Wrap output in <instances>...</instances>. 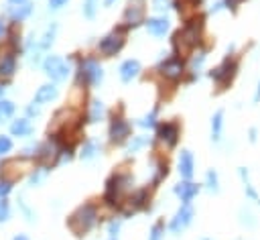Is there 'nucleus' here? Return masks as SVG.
<instances>
[{
  "instance_id": "obj_1",
  "label": "nucleus",
  "mask_w": 260,
  "mask_h": 240,
  "mask_svg": "<svg viewBox=\"0 0 260 240\" xmlns=\"http://www.w3.org/2000/svg\"><path fill=\"white\" fill-rule=\"evenodd\" d=\"M203 29H205L203 14H193L185 18V25L173 35V53H177L181 57L193 55V51H197L201 47Z\"/></svg>"
},
{
  "instance_id": "obj_2",
  "label": "nucleus",
  "mask_w": 260,
  "mask_h": 240,
  "mask_svg": "<svg viewBox=\"0 0 260 240\" xmlns=\"http://www.w3.org/2000/svg\"><path fill=\"white\" fill-rule=\"evenodd\" d=\"M234 49H236V45H230L228 53L224 55V59L215 65V68H211L207 72L209 80L213 81V85H215V90H218V92L228 90L230 85L234 83V80L238 78V74H240V57L234 53Z\"/></svg>"
},
{
  "instance_id": "obj_3",
  "label": "nucleus",
  "mask_w": 260,
  "mask_h": 240,
  "mask_svg": "<svg viewBox=\"0 0 260 240\" xmlns=\"http://www.w3.org/2000/svg\"><path fill=\"white\" fill-rule=\"evenodd\" d=\"M130 187H132V173L128 171H114L106 181L104 189V202L112 208H122L126 198L130 195Z\"/></svg>"
},
{
  "instance_id": "obj_4",
  "label": "nucleus",
  "mask_w": 260,
  "mask_h": 240,
  "mask_svg": "<svg viewBox=\"0 0 260 240\" xmlns=\"http://www.w3.org/2000/svg\"><path fill=\"white\" fill-rule=\"evenodd\" d=\"M98 224V210L94 204H83L81 208H77L67 220V226L71 228L73 234L77 236H85L90 230H94Z\"/></svg>"
},
{
  "instance_id": "obj_5",
  "label": "nucleus",
  "mask_w": 260,
  "mask_h": 240,
  "mask_svg": "<svg viewBox=\"0 0 260 240\" xmlns=\"http://www.w3.org/2000/svg\"><path fill=\"white\" fill-rule=\"evenodd\" d=\"M157 72L161 78H165L167 81H179L185 76V59L177 53H167L159 65H157Z\"/></svg>"
},
{
  "instance_id": "obj_6",
  "label": "nucleus",
  "mask_w": 260,
  "mask_h": 240,
  "mask_svg": "<svg viewBox=\"0 0 260 240\" xmlns=\"http://www.w3.org/2000/svg\"><path fill=\"white\" fill-rule=\"evenodd\" d=\"M124 45H126V27L122 25L120 29H114L112 33L104 35L98 41V53H102L104 57H114L116 53L122 51Z\"/></svg>"
},
{
  "instance_id": "obj_7",
  "label": "nucleus",
  "mask_w": 260,
  "mask_h": 240,
  "mask_svg": "<svg viewBox=\"0 0 260 240\" xmlns=\"http://www.w3.org/2000/svg\"><path fill=\"white\" fill-rule=\"evenodd\" d=\"M179 139H181V128H179L177 122H173V120L159 122V126H157V143H161L167 151H173L179 145Z\"/></svg>"
},
{
  "instance_id": "obj_8",
  "label": "nucleus",
  "mask_w": 260,
  "mask_h": 240,
  "mask_svg": "<svg viewBox=\"0 0 260 240\" xmlns=\"http://www.w3.org/2000/svg\"><path fill=\"white\" fill-rule=\"evenodd\" d=\"M193 218H195V210L191 208V204H181V208L175 212V216H173L169 222L171 234H175V236L183 234L193 224Z\"/></svg>"
},
{
  "instance_id": "obj_9",
  "label": "nucleus",
  "mask_w": 260,
  "mask_h": 240,
  "mask_svg": "<svg viewBox=\"0 0 260 240\" xmlns=\"http://www.w3.org/2000/svg\"><path fill=\"white\" fill-rule=\"evenodd\" d=\"M130 135H132V126H130V122L122 116H112L110 126H108L110 143L112 145H124L126 141H130Z\"/></svg>"
},
{
  "instance_id": "obj_10",
  "label": "nucleus",
  "mask_w": 260,
  "mask_h": 240,
  "mask_svg": "<svg viewBox=\"0 0 260 240\" xmlns=\"http://www.w3.org/2000/svg\"><path fill=\"white\" fill-rule=\"evenodd\" d=\"M79 80H83L92 88H98L104 80V70L96 59H83L79 63Z\"/></svg>"
},
{
  "instance_id": "obj_11",
  "label": "nucleus",
  "mask_w": 260,
  "mask_h": 240,
  "mask_svg": "<svg viewBox=\"0 0 260 240\" xmlns=\"http://www.w3.org/2000/svg\"><path fill=\"white\" fill-rule=\"evenodd\" d=\"M122 23L126 29H136L138 25L146 23L144 18V0H128V6L124 10Z\"/></svg>"
},
{
  "instance_id": "obj_12",
  "label": "nucleus",
  "mask_w": 260,
  "mask_h": 240,
  "mask_svg": "<svg viewBox=\"0 0 260 240\" xmlns=\"http://www.w3.org/2000/svg\"><path fill=\"white\" fill-rule=\"evenodd\" d=\"M43 70H45V74L53 81H63L69 76V65L57 55H49L45 61H43Z\"/></svg>"
},
{
  "instance_id": "obj_13",
  "label": "nucleus",
  "mask_w": 260,
  "mask_h": 240,
  "mask_svg": "<svg viewBox=\"0 0 260 240\" xmlns=\"http://www.w3.org/2000/svg\"><path fill=\"white\" fill-rule=\"evenodd\" d=\"M77 120H79V114H77V112L69 110V108H61V110L55 114L51 126H49V133H59V130L63 133V130H67V128H71L73 124H77Z\"/></svg>"
},
{
  "instance_id": "obj_14",
  "label": "nucleus",
  "mask_w": 260,
  "mask_h": 240,
  "mask_svg": "<svg viewBox=\"0 0 260 240\" xmlns=\"http://www.w3.org/2000/svg\"><path fill=\"white\" fill-rule=\"evenodd\" d=\"M199 191H201V185H197L195 181H187V179H181L179 183L173 185V193L181 200V204H191L199 195Z\"/></svg>"
},
{
  "instance_id": "obj_15",
  "label": "nucleus",
  "mask_w": 260,
  "mask_h": 240,
  "mask_svg": "<svg viewBox=\"0 0 260 240\" xmlns=\"http://www.w3.org/2000/svg\"><path fill=\"white\" fill-rule=\"evenodd\" d=\"M177 171L181 179H187V181H193V175H195V157L189 149H183L179 153V159H177Z\"/></svg>"
},
{
  "instance_id": "obj_16",
  "label": "nucleus",
  "mask_w": 260,
  "mask_h": 240,
  "mask_svg": "<svg viewBox=\"0 0 260 240\" xmlns=\"http://www.w3.org/2000/svg\"><path fill=\"white\" fill-rule=\"evenodd\" d=\"M224 126H226V112L224 108L215 110L211 114V120H209V137H211V143L213 145H220L222 139H224Z\"/></svg>"
},
{
  "instance_id": "obj_17",
  "label": "nucleus",
  "mask_w": 260,
  "mask_h": 240,
  "mask_svg": "<svg viewBox=\"0 0 260 240\" xmlns=\"http://www.w3.org/2000/svg\"><path fill=\"white\" fill-rule=\"evenodd\" d=\"M238 177H240V183H242V191L246 195V200H250L252 204L260 206V193L256 189V185L252 183L250 179V171L246 167H238Z\"/></svg>"
},
{
  "instance_id": "obj_18",
  "label": "nucleus",
  "mask_w": 260,
  "mask_h": 240,
  "mask_svg": "<svg viewBox=\"0 0 260 240\" xmlns=\"http://www.w3.org/2000/svg\"><path fill=\"white\" fill-rule=\"evenodd\" d=\"M144 27H146L148 35H153V37L161 39V37H165V35L169 33V29H171V20H169L165 14H161V16H150V18H146Z\"/></svg>"
},
{
  "instance_id": "obj_19",
  "label": "nucleus",
  "mask_w": 260,
  "mask_h": 240,
  "mask_svg": "<svg viewBox=\"0 0 260 240\" xmlns=\"http://www.w3.org/2000/svg\"><path fill=\"white\" fill-rule=\"evenodd\" d=\"M27 167L25 161H18V159H8L2 163V169H0V177L4 181H16L20 175H23V169Z\"/></svg>"
},
{
  "instance_id": "obj_20",
  "label": "nucleus",
  "mask_w": 260,
  "mask_h": 240,
  "mask_svg": "<svg viewBox=\"0 0 260 240\" xmlns=\"http://www.w3.org/2000/svg\"><path fill=\"white\" fill-rule=\"evenodd\" d=\"M140 70H142V65H140L138 59H126V61L120 63L118 76H120V80H122L124 83H128V81H132L134 78H138Z\"/></svg>"
},
{
  "instance_id": "obj_21",
  "label": "nucleus",
  "mask_w": 260,
  "mask_h": 240,
  "mask_svg": "<svg viewBox=\"0 0 260 240\" xmlns=\"http://www.w3.org/2000/svg\"><path fill=\"white\" fill-rule=\"evenodd\" d=\"M205 61H207V49H197V51H193L191 55V61H189V68H191V80H197L199 74L203 72L205 68Z\"/></svg>"
},
{
  "instance_id": "obj_22",
  "label": "nucleus",
  "mask_w": 260,
  "mask_h": 240,
  "mask_svg": "<svg viewBox=\"0 0 260 240\" xmlns=\"http://www.w3.org/2000/svg\"><path fill=\"white\" fill-rule=\"evenodd\" d=\"M55 98H57V88L53 83H45V85H41V88L37 90L33 104H45V102H51Z\"/></svg>"
},
{
  "instance_id": "obj_23",
  "label": "nucleus",
  "mask_w": 260,
  "mask_h": 240,
  "mask_svg": "<svg viewBox=\"0 0 260 240\" xmlns=\"http://www.w3.org/2000/svg\"><path fill=\"white\" fill-rule=\"evenodd\" d=\"M14 70H16V57H14L10 51H6V53L0 55V76L8 78V76L14 74Z\"/></svg>"
},
{
  "instance_id": "obj_24",
  "label": "nucleus",
  "mask_w": 260,
  "mask_h": 240,
  "mask_svg": "<svg viewBox=\"0 0 260 240\" xmlns=\"http://www.w3.org/2000/svg\"><path fill=\"white\" fill-rule=\"evenodd\" d=\"M10 135L12 137H29V135H33V126L27 118H18L10 124Z\"/></svg>"
},
{
  "instance_id": "obj_25",
  "label": "nucleus",
  "mask_w": 260,
  "mask_h": 240,
  "mask_svg": "<svg viewBox=\"0 0 260 240\" xmlns=\"http://www.w3.org/2000/svg\"><path fill=\"white\" fill-rule=\"evenodd\" d=\"M136 126L144 128V130H150V128H157L159 126V106H155L153 110H150L148 114H144L142 118L136 120Z\"/></svg>"
},
{
  "instance_id": "obj_26",
  "label": "nucleus",
  "mask_w": 260,
  "mask_h": 240,
  "mask_svg": "<svg viewBox=\"0 0 260 240\" xmlns=\"http://www.w3.org/2000/svg\"><path fill=\"white\" fill-rule=\"evenodd\" d=\"M203 185H205V189H207L209 193H220V189H222V185H220V173L215 171V169H207V171H205V181H203Z\"/></svg>"
},
{
  "instance_id": "obj_27",
  "label": "nucleus",
  "mask_w": 260,
  "mask_h": 240,
  "mask_svg": "<svg viewBox=\"0 0 260 240\" xmlns=\"http://www.w3.org/2000/svg\"><path fill=\"white\" fill-rule=\"evenodd\" d=\"M167 175H169V165H167V161L157 159V161H155V173H153V181H150V187H157Z\"/></svg>"
},
{
  "instance_id": "obj_28",
  "label": "nucleus",
  "mask_w": 260,
  "mask_h": 240,
  "mask_svg": "<svg viewBox=\"0 0 260 240\" xmlns=\"http://www.w3.org/2000/svg\"><path fill=\"white\" fill-rule=\"evenodd\" d=\"M104 114H106L104 102H102V100H92V104H90V114H88V122L96 124V122H100V120L104 118Z\"/></svg>"
},
{
  "instance_id": "obj_29",
  "label": "nucleus",
  "mask_w": 260,
  "mask_h": 240,
  "mask_svg": "<svg viewBox=\"0 0 260 240\" xmlns=\"http://www.w3.org/2000/svg\"><path fill=\"white\" fill-rule=\"evenodd\" d=\"M238 222H240V226H244V228H248V230L258 224L256 216H254V212H252L250 208H240V212H238Z\"/></svg>"
},
{
  "instance_id": "obj_30",
  "label": "nucleus",
  "mask_w": 260,
  "mask_h": 240,
  "mask_svg": "<svg viewBox=\"0 0 260 240\" xmlns=\"http://www.w3.org/2000/svg\"><path fill=\"white\" fill-rule=\"evenodd\" d=\"M98 153H100V145H98L96 141H88V143H83L79 157H81L83 161H92L94 157H98Z\"/></svg>"
},
{
  "instance_id": "obj_31",
  "label": "nucleus",
  "mask_w": 260,
  "mask_h": 240,
  "mask_svg": "<svg viewBox=\"0 0 260 240\" xmlns=\"http://www.w3.org/2000/svg\"><path fill=\"white\" fill-rule=\"evenodd\" d=\"M148 145V137H142V135H138V137H130V143H128V153L132 155V153H138L140 149H144Z\"/></svg>"
},
{
  "instance_id": "obj_32",
  "label": "nucleus",
  "mask_w": 260,
  "mask_h": 240,
  "mask_svg": "<svg viewBox=\"0 0 260 240\" xmlns=\"http://www.w3.org/2000/svg\"><path fill=\"white\" fill-rule=\"evenodd\" d=\"M31 10H33V6L29 2H25V4H20V6H14L10 10V16H12V20H23V18H27L31 14Z\"/></svg>"
},
{
  "instance_id": "obj_33",
  "label": "nucleus",
  "mask_w": 260,
  "mask_h": 240,
  "mask_svg": "<svg viewBox=\"0 0 260 240\" xmlns=\"http://www.w3.org/2000/svg\"><path fill=\"white\" fill-rule=\"evenodd\" d=\"M165 238V222L157 220L148 230V240H163Z\"/></svg>"
},
{
  "instance_id": "obj_34",
  "label": "nucleus",
  "mask_w": 260,
  "mask_h": 240,
  "mask_svg": "<svg viewBox=\"0 0 260 240\" xmlns=\"http://www.w3.org/2000/svg\"><path fill=\"white\" fill-rule=\"evenodd\" d=\"M14 114V104L10 100H0V122L8 120Z\"/></svg>"
},
{
  "instance_id": "obj_35",
  "label": "nucleus",
  "mask_w": 260,
  "mask_h": 240,
  "mask_svg": "<svg viewBox=\"0 0 260 240\" xmlns=\"http://www.w3.org/2000/svg\"><path fill=\"white\" fill-rule=\"evenodd\" d=\"M100 6V0H83V16L85 18H96Z\"/></svg>"
},
{
  "instance_id": "obj_36",
  "label": "nucleus",
  "mask_w": 260,
  "mask_h": 240,
  "mask_svg": "<svg viewBox=\"0 0 260 240\" xmlns=\"http://www.w3.org/2000/svg\"><path fill=\"white\" fill-rule=\"evenodd\" d=\"M55 33H57V25H51L49 29H47V33H45V37H43V41H41V49H47L51 43H53V39H55Z\"/></svg>"
},
{
  "instance_id": "obj_37",
  "label": "nucleus",
  "mask_w": 260,
  "mask_h": 240,
  "mask_svg": "<svg viewBox=\"0 0 260 240\" xmlns=\"http://www.w3.org/2000/svg\"><path fill=\"white\" fill-rule=\"evenodd\" d=\"M222 2H224L226 10H228L230 14H238V10L242 8V4L246 2V0H222Z\"/></svg>"
},
{
  "instance_id": "obj_38",
  "label": "nucleus",
  "mask_w": 260,
  "mask_h": 240,
  "mask_svg": "<svg viewBox=\"0 0 260 240\" xmlns=\"http://www.w3.org/2000/svg\"><path fill=\"white\" fill-rule=\"evenodd\" d=\"M153 8L157 10V12H167V10H171V8H175V4H173V0H153Z\"/></svg>"
},
{
  "instance_id": "obj_39",
  "label": "nucleus",
  "mask_w": 260,
  "mask_h": 240,
  "mask_svg": "<svg viewBox=\"0 0 260 240\" xmlns=\"http://www.w3.org/2000/svg\"><path fill=\"white\" fill-rule=\"evenodd\" d=\"M120 228H122V220H120V218H118V220L114 218V220H112L110 224H108V236L118 238V234H120Z\"/></svg>"
},
{
  "instance_id": "obj_40",
  "label": "nucleus",
  "mask_w": 260,
  "mask_h": 240,
  "mask_svg": "<svg viewBox=\"0 0 260 240\" xmlns=\"http://www.w3.org/2000/svg\"><path fill=\"white\" fill-rule=\"evenodd\" d=\"M10 218V208H8V202L0 200V222H6Z\"/></svg>"
},
{
  "instance_id": "obj_41",
  "label": "nucleus",
  "mask_w": 260,
  "mask_h": 240,
  "mask_svg": "<svg viewBox=\"0 0 260 240\" xmlns=\"http://www.w3.org/2000/svg\"><path fill=\"white\" fill-rule=\"evenodd\" d=\"M10 149H12V141L8 137L0 135V155H4V153H8Z\"/></svg>"
},
{
  "instance_id": "obj_42",
  "label": "nucleus",
  "mask_w": 260,
  "mask_h": 240,
  "mask_svg": "<svg viewBox=\"0 0 260 240\" xmlns=\"http://www.w3.org/2000/svg\"><path fill=\"white\" fill-rule=\"evenodd\" d=\"M10 189H12V183L10 181H0V200H4L6 198V195L10 193Z\"/></svg>"
},
{
  "instance_id": "obj_43",
  "label": "nucleus",
  "mask_w": 260,
  "mask_h": 240,
  "mask_svg": "<svg viewBox=\"0 0 260 240\" xmlns=\"http://www.w3.org/2000/svg\"><path fill=\"white\" fill-rule=\"evenodd\" d=\"M248 141H250L252 145L258 143V128H256V126H250V128H248Z\"/></svg>"
},
{
  "instance_id": "obj_44",
  "label": "nucleus",
  "mask_w": 260,
  "mask_h": 240,
  "mask_svg": "<svg viewBox=\"0 0 260 240\" xmlns=\"http://www.w3.org/2000/svg\"><path fill=\"white\" fill-rule=\"evenodd\" d=\"M65 4H67V0H49V8L51 10H59Z\"/></svg>"
},
{
  "instance_id": "obj_45",
  "label": "nucleus",
  "mask_w": 260,
  "mask_h": 240,
  "mask_svg": "<svg viewBox=\"0 0 260 240\" xmlns=\"http://www.w3.org/2000/svg\"><path fill=\"white\" fill-rule=\"evenodd\" d=\"M252 104H254V106L260 104V80L256 81V88H254V94H252Z\"/></svg>"
},
{
  "instance_id": "obj_46",
  "label": "nucleus",
  "mask_w": 260,
  "mask_h": 240,
  "mask_svg": "<svg viewBox=\"0 0 260 240\" xmlns=\"http://www.w3.org/2000/svg\"><path fill=\"white\" fill-rule=\"evenodd\" d=\"M222 10H226V6H224L222 0H218V2H215V4L209 8V14H218V12H222Z\"/></svg>"
},
{
  "instance_id": "obj_47",
  "label": "nucleus",
  "mask_w": 260,
  "mask_h": 240,
  "mask_svg": "<svg viewBox=\"0 0 260 240\" xmlns=\"http://www.w3.org/2000/svg\"><path fill=\"white\" fill-rule=\"evenodd\" d=\"M43 177H45V171H39L37 175H33V177H31V183H33V185H37V183H39Z\"/></svg>"
},
{
  "instance_id": "obj_48",
  "label": "nucleus",
  "mask_w": 260,
  "mask_h": 240,
  "mask_svg": "<svg viewBox=\"0 0 260 240\" xmlns=\"http://www.w3.org/2000/svg\"><path fill=\"white\" fill-rule=\"evenodd\" d=\"M27 112H29V114H35V116H37V114H39V108H35V106H29V108H27Z\"/></svg>"
},
{
  "instance_id": "obj_49",
  "label": "nucleus",
  "mask_w": 260,
  "mask_h": 240,
  "mask_svg": "<svg viewBox=\"0 0 260 240\" xmlns=\"http://www.w3.org/2000/svg\"><path fill=\"white\" fill-rule=\"evenodd\" d=\"M2 35H4V23L0 20V39H2Z\"/></svg>"
},
{
  "instance_id": "obj_50",
  "label": "nucleus",
  "mask_w": 260,
  "mask_h": 240,
  "mask_svg": "<svg viewBox=\"0 0 260 240\" xmlns=\"http://www.w3.org/2000/svg\"><path fill=\"white\" fill-rule=\"evenodd\" d=\"M116 2V0H104V6H112Z\"/></svg>"
},
{
  "instance_id": "obj_51",
  "label": "nucleus",
  "mask_w": 260,
  "mask_h": 240,
  "mask_svg": "<svg viewBox=\"0 0 260 240\" xmlns=\"http://www.w3.org/2000/svg\"><path fill=\"white\" fill-rule=\"evenodd\" d=\"M14 240H29L25 234H18V236H14Z\"/></svg>"
},
{
  "instance_id": "obj_52",
  "label": "nucleus",
  "mask_w": 260,
  "mask_h": 240,
  "mask_svg": "<svg viewBox=\"0 0 260 240\" xmlns=\"http://www.w3.org/2000/svg\"><path fill=\"white\" fill-rule=\"evenodd\" d=\"M10 2H12V4H25L27 0H10Z\"/></svg>"
},
{
  "instance_id": "obj_53",
  "label": "nucleus",
  "mask_w": 260,
  "mask_h": 240,
  "mask_svg": "<svg viewBox=\"0 0 260 240\" xmlns=\"http://www.w3.org/2000/svg\"><path fill=\"white\" fill-rule=\"evenodd\" d=\"M0 96H4V88H2V85H0Z\"/></svg>"
},
{
  "instance_id": "obj_54",
  "label": "nucleus",
  "mask_w": 260,
  "mask_h": 240,
  "mask_svg": "<svg viewBox=\"0 0 260 240\" xmlns=\"http://www.w3.org/2000/svg\"><path fill=\"white\" fill-rule=\"evenodd\" d=\"M108 240H118V238H112V236H110V238H108Z\"/></svg>"
},
{
  "instance_id": "obj_55",
  "label": "nucleus",
  "mask_w": 260,
  "mask_h": 240,
  "mask_svg": "<svg viewBox=\"0 0 260 240\" xmlns=\"http://www.w3.org/2000/svg\"><path fill=\"white\" fill-rule=\"evenodd\" d=\"M203 240H209V238H203Z\"/></svg>"
}]
</instances>
